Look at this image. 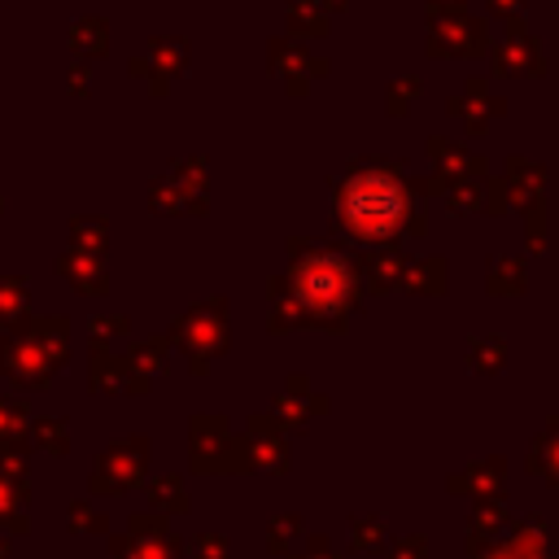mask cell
I'll use <instances>...</instances> for the list:
<instances>
[{"label":"cell","mask_w":559,"mask_h":559,"mask_svg":"<svg viewBox=\"0 0 559 559\" xmlns=\"http://www.w3.org/2000/svg\"><path fill=\"white\" fill-rule=\"evenodd\" d=\"M288 284L284 293L271 288L280 301H275V328H293L301 319H314V323H332L341 319L345 310H354L358 301V284H354V266L323 240H288Z\"/></svg>","instance_id":"6da1fadb"},{"label":"cell","mask_w":559,"mask_h":559,"mask_svg":"<svg viewBox=\"0 0 559 559\" xmlns=\"http://www.w3.org/2000/svg\"><path fill=\"white\" fill-rule=\"evenodd\" d=\"M411 214V197L389 166H354L336 183V227L362 245L389 240Z\"/></svg>","instance_id":"7a4b0ae2"},{"label":"cell","mask_w":559,"mask_h":559,"mask_svg":"<svg viewBox=\"0 0 559 559\" xmlns=\"http://www.w3.org/2000/svg\"><path fill=\"white\" fill-rule=\"evenodd\" d=\"M127 70H131V79H144L153 96H166L170 83L188 70V44L175 35H157V39H148L144 52H135L127 61Z\"/></svg>","instance_id":"3957f363"},{"label":"cell","mask_w":559,"mask_h":559,"mask_svg":"<svg viewBox=\"0 0 559 559\" xmlns=\"http://www.w3.org/2000/svg\"><path fill=\"white\" fill-rule=\"evenodd\" d=\"M266 61H271V74H275V79H284L288 96H301V92H306V83H310L314 74H323V70H328V61H314V57H310V48H306L301 39H293V35L271 39Z\"/></svg>","instance_id":"277c9868"},{"label":"cell","mask_w":559,"mask_h":559,"mask_svg":"<svg viewBox=\"0 0 559 559\" xmlns=\"http://www.w3.org/2000/svg\"><path fill=\"white\" fill-rule=\"evenodd\" d=\"M179 336L192 345V354H214L223 349V336H227V323H223V301H210V306H197L183 314L179 323Z\"/></svg>","instance_id":"5b68a950"},{"label":"cell","mask_w":559,"mask_h":559,"mask_svg":"<svg viewBox=\"0 0 559 559\" xmlns=\"http://www.w3.org/2000/svg\"><path fill=\"white\" fill-rule=\"evenodd\" d=\"M66 231H70V253L105 262V253H109V223L100 214H74Z\"/></svg>","instance_id":"8992f818"},{"label":"cell","mask_w":559,"mask_h":559,"mask_svg":"<svg viewBox=\"0 0 559 559\" xmlns=\"http://www.w3.org/2000/svg\"><path fill=\"white\" fill-rule=\"evenodd\" d=\"M57 271L79 288V293H105L109 288V271L100 258H83V253H61Z\"/></svg>","instance_id":"52a82bcc"},{"label":"cell","mask_w":559,"mask_h":559,"mask_svg":"<svg viewBox=\"0 0 559 559\" xmlns=\"http://www.w3.org/2000/svg\"><path fill=\"white\" fill-rule=\"evenodd\" d=\"M66 44H70V52H79V57H105V52H109V22L96 17V13L74 17Z\"/></svg>","instance_id":"ba28073f"},{"label":"cell","mask_w":559,"mask_h":559,"mask_svg":"<svg viewBox=\"0 0 559 559\" xmlns=\"http://www.w3.org/2000/svg\"><path fill=\"white\" fill-rule=\"evenodd\" d=\"M148 205H153V214H201L205 210V197L183 192L179 183H170L166 175H157L153 188H148Z\"/></svg>","instance_id":"9c48e42d"},{"label":"cell","mask_w":559,"mask_h":559,"mask_svg":"<svg viewBox=\"0 0 559 559\" xmlns=\"http://www.w3.org/2000/svg\"><path fill=\"white\" fill-rule=\"evenodd\" d=\"M284 22H288V35L301 39V44L328 35V13L314 0H288L284 4Z\"/></svg>","instance_id":"30bf717a"},{"label":"cell","mask_w":559,"mask_h":559,"mask_svg":"<svg viewBox=\"0 0 559 559\" xmlns=\"http://www.w3.org/2000/svg\"><path fill=\"white\" fill-rule=\"evenodd\" d=\"M166 179L170 183H179L183 192H197V197H205V162L201 157H175L170 166H166Z\"/></svg>","instance_id":"8fae6325"},{"label":"cell","mask_w":559,"mask_h":559,"mask_svg":"<svg viewBox=\"0 0 559 559\" xmlns=\"http://www.w3.org/2000/svg\"><path fill=\"white\" fill-rule=\"evenodd\" d=\"M26 310V280L22 275H0V323L22 319Z\"/></svg>","instance_id":"7c38bea8"},{"label":"cell","mask_w":559,"mask_h":559,"mask_svg":"<svg viewBox=\"0 0 559 559\" xmlns=\"http://www.w3.org/2000/svg\"><path fill=\"white\" fill-rule=\"evenodd\" d=\"M66 87H70V96H79V100H87L92 96V70L79 61V66H70V74H66Z\"/></svg>","instance_id":"4fadbf2b"},{"label":"cell","mask_w":559,"mask_h":559,"mask_svg":"<svg viewBox=\"0 0 559 559\" xmlns=\"http://www.w3.org/2000/svg\"><path fill=\"white\" fill-rule=\"evenodd\" d=\"M367 266H371V284H389V275H393V266H397V253H371L367 258Z\"/></svg>","instance_id":"5bb4252c"},{"label":"cell","mask_w":559,"mask_h":559,"mask_svg":"<svg viewBox=\"0 0 559 559\" xmlns=\"http://www.w3.org/2000/svg\"><path fill=\"white\" fill-rule=\"evenodd\" d=\"M323 13H336V9H345V0H314Z\"/></svg>","instance_id":"9a60e30c"},{"label":"cell","mask_w":559,"mask_h":559,"mask_svg":"<svg viewBox=\"0 0 559 559\" xmlns=\"http://www.w3.org/2000/svg\"><path fill=\"white\" fill-rule=\"evenodd\" d=\"M0 210H4V201H0Z\"/></svg>","instance_id":"2e32d148"}]
</instances>
